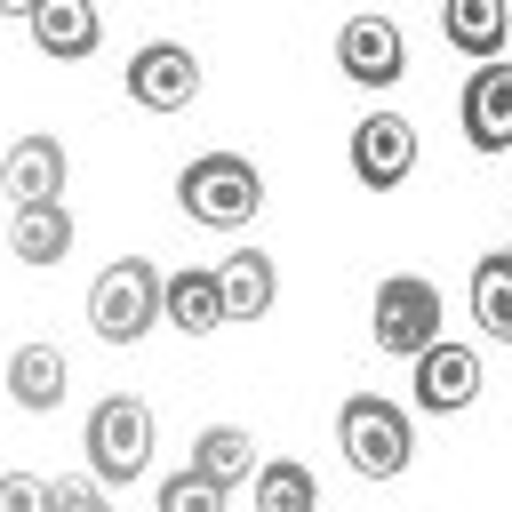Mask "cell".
<instances>
[{
    "label": "cell",
    "mask_w": 512,
    "mask_h": 512,
    "mask_svg": "<svg viewBox=\"0 0 512 512\" xmlns=\"http://www.w3.org/2000/svg\"><path fill=\"white\" fill-rule=\"evenodd\" d=\"M408 168H416V128L400 112H368L352 128V176L368 192H392V184H408Z\"/></svg>",
    "instance_id": "cell-9"
},
{
    "label": "cell",
    "mask_w": 512,
    "mask_h": 512,
    "mask_svg": "<svg viewBox=\"0 0 512 512\" xmlns=\"http://www.w3.org/2000/svg\"><path fill=\"white\" fill-rule=\"evenodd\" d=\"M0 512H48V480H32V472H0Z\"/></svg>",
    "instance_id": "cell-23"
},
{
    "label": "cell",
    "mask_w": 512,
    "mask_h": 512,
    "mask_svg": "<svg viewBox=\"0 0 512 512\" xmlns=\"http://www.w3.org/2000/svg\"><path fill=\"white\" fill-rule=\"evenodd\" d=\"M192 472L208 480V488H240V480H256V440L240 432V424H208L200 440H192Z\"/></svg>",
    "instance_id": "cell-18"
},
{
    "label": "cell",
    "mask_w": 512,
    "mask_h": 512,
    "mask_svg": "<svg viewBox=\"0 0 512 512\" xmlns=\"http://www.w3.org/2000/svg\"><path fill=\"white\" fill-rule=\"evenodd\" d=\"M152 320H160V264L152 256L104 264L96 288H88V328L104 344H136V336H152Z\"/></svg>",
    "instance_id": "cell-4"
},
{
    "label": "cell",
    "mask_w": 512,
    "mask_h": 512,
    "mask_svg": "<svg viewBox=\"0 0 512 512\" xmlns=\"http://www.w3.org/2000/svg\"><path fill=\"white\" fill-rule=\"evenodd\" d=\"M152 472V408L136 392H104L88 408V480L96 488H128Z\"/></svg>",
    "instance_id": "cell-3"
},
{
    "label": "cell",
    "mask_w": 512,
    "mask_h": 512,
    "mask_svg": "<svg viewBox=\"0 0 512 512\" xmlns=\"http://www.w3.org/2000/svg\"><path fill=\"white\" fill-rule=\"evenodd\" d=\"M368 336H376V352L416 360L424 344H440V288L424 272H392L376 288V304H368Z\"/></svg>",
    "instance_id": "cell-5"
},
{
    "label": "cell",
    "mask_w": 512,
    "mask_h": 512,
    "mask_svg": "<svg viewBox=\"0 0 512 512\" xmlns=\"http://www.w3.org/2000/svg\"><path fill=\"white\" fill-rule=\"evenodd\" d=\"M176 208L192 224H208V232H248L256 208H264V176H256L248 152H200L176 176Z\"/></svg>",
    "instance_id": "cell-1"
},
{
    "label": "cell",
    "mask_w": 512,
    "mask_h": 512,
    "mask_svg": "<svg viewBox=\"0 0 512 512\" xmlns=\"http://www.w3.org/2000/svg\"><path fill=\"white\" fill-rule=\"evenodd\" d=\"M64 384H72V368H64L56 344H16V352H8V400H16V408L40 416V408L64 400Z\"/></svg>",
    "instance_id": "cell-17"
},
{
    "label": "cell",
    "mask_w": 512,
    "mask_h": 512,
    "mask_svg": "<svg viewBox=\"0 0 512 512\" xmlns=\"http://www.w3.org/2000/svg\"><path fill=\"white\" fill-rule=\"evenodd\" d=\"M472 320H480L496 344H512V264H504V248L472 264Z\"/></svg>",
    "instance_id": "cell-20"
},
{
    "label": "cell",
    "mask_w": 512,
    "mask_h": 512,
    "mask_svg": "<svg viewBox=\"0 0 512 512\" xmlns=\"http://www.w3.org/2000/svg\"><path fill=\"white\" fill-rule=\"evenodd\" d=\"M504 264H512V240H504Z\"/></svg>",
    "instance_id": "cell-24"
},
{
    "label": "cell",
    "mask_w": 512,
    "mask_h": 512,
    "mask_svg": "<svg viewBox=\"0 0 512 512\" xmlns=\"http://www.w3.org/2000/svg\"><path fill=\"white\" fill-rule=\"evenodd\" d=\"M160 512H224V488H208V480L184 464V472L160 480Z\"/></svg>",
    "instance_id": "cell-21"
},
{
    "label": "cell",
    "mask_w": 512,
    "mask_h": 512,
    "mask_svg": "<svg viewBox=\"0 0 512 512\" xmlns=\"http://www.w3.org/2000/svg\"><path fill=\"white\" fill-rule=\"evenodd\" d=\"M408 368H416V408H424V416H456V408H472V400H480V352H472V344H456V336L424 344Z\"/></svg>",
    "instance_id": "cell-8"
},
{
    "label": "cell",
    "mask_w": 512,
    "mask_h": 512,
    "mask_svg": "<svg viewBox=\"0 0 512 512\" xmlns=\"http://www.w3.org/2000/svg\"><path fill=\"white\" fill-rule=\"evenodd\" d=\"M456 120L472 152H512V64H480L456 96Z\"/></svg>",
    "instance_id": "cell-11"
},
{
    "label": "cell",
    "mask_w": 512,
    "mask_h": 512,
    "mask_svg": "<svg viewBox=\"0 0 512 512\" xmlns=\"http://www.w3.org/2000/svg\"><path fill=\"white\" fill-rule=\"evenodd\" d=\"M64 184H72V160H64L56 136H16V144H8L0 192H8L16 208H48V200H64Z\"/></svg>",
    "instance_id": "cell-10"
},
{
    "label": "cell",
    "mask_w": 512,
    "mask_h": 512,
    "mask_svg": "<svg viewBox=\"0 0 512 512\" xmlns=\"http://www.w3.org/2000/svg\"><path fill=\"white\" fill-rule=\"evenodd\" d=\"M336 440H344V456H352L360 480H400V472L416 464V424H408V408H392L384 392H352V400L336 408Z\"/></svg>",
    "instance_id": "cell-2"
},
{
    "label": "cell",
    "mask_w": 512,
    "mask_h": 512,
    "mask_svg": "<svg viewBox=\"0 0 512 512\" xmlns=\"http://www.w3.org/2000/svg\"><path fill=\"white\" fill-rule=\"evenodd\" d=\"M336 64H344V80H360V88H392V80L408 72V40H400L392 16L360 8V16H344V32H336Z\"/></svg>",
    "instance_id": "cell-6"
},
{
    "label": "cell",
    "mask_w": 512,
    "mask_h": 512,
    "mask_svg": "<svg viewBox=\"0 0 512 512\" xmlns=\"http://www.w3.org/2000/svg\"><path fill=\"white\" fill-rule=\"evenodd\" d=\"M128 96H136L144 112H184V104L200 96V56H192L184 40H144V48L128 56Z\"/></svg>",
    "instance_id": "cell-7"
},
{
    "label": "cell",
    "mask_w": 512,
    "mask_h": 512,
    "mask_svg": "<svg viewBox=\"0 0 512 512\" xmlns=\"http://www.w3.org/2000/svg\"><path fill=\"white\" fill-rule=\"evenodd\" d=\"M160 320H168V328H184V336H208V328H224V304H216V272H208V264L160 272Z\"/></svg>",
    "instance_id": "cell-15"
},
{
    "label": "cell",
    "mask_w": 512,
    "mask_h": 512,
    "mask_svg": "<svg viewBox=\"0 0 512 512\" xmlns=\"http://www.w3.org/2000/svg\"><path fill=\"white\" fill-rule=\"evenodd\" d=\"M440 32H448V48H464V56H480V64H504L512 8H504V0H448V8H440Z\"/></svg>",
    "instance_id": "cell-14"
},
{
    "label": "cell",
    "mask_w": 512,
    "mask_h": 512,
    "mask_svg": "<svg viewBox=\"0 0 512 512\" xmlns=\"http://www.w3.org/2000/svg\"><path fill=\"white\" fill-rule=\"evenodd\" d=\"M48 512H112V504H104L96 480H72L64 472V480H48Z\"/></svg>",
    "instance_id": "cell-22"
},
{
    "label": "cell",
    "mask_w": 512,
    "mask_h": 512,
    "mask_svg": "<svg viewBox=\"0 0 512 512\" xmlns=\"http://www.w3.org/2000/svg\"><path fill=\"white\" fill-rule=\"evenodd\" d=\"M8 248H16V264H64L72 256V200L16 208L8 216Z\"/></svg>",
    "instance_id": "cell-16"
},
{
    "label": "cell",
    "mask_w": 512,
    "mask_h": 512,
    "mask_svg": "<svg viewBox=\"0 0 512 512\" xmlns=\"http://www.w3.org/2000/svg\"><path fill=\"white\" fill-rule=\"evenodd\" d=\"M24 24L40 40V56H56V64H80L104 48V8H88V0H32Z\"/></svg>",
    "instance_id": "cell-12"
},
{
    "label": "cell",
    "mask_w": 512,
    "mask_h": 512,
    "mask_svg": "<svg viewBox=\"0 0 512 512\" xmlns=\"http://www.w3.org/2000/svg\"><path fill=\"white\" fill-rule=\"evenodd\" d=\"M208 272H216V304H224V320H264L272 296H280V272H272L264 248H232V256L208 264Z\"/></svg>",
    "instance_id": "cell-13"
},
{
    "label": "cell",
    "mask_w": 512,
    "mask_h": 512,
    "mask_svg": "<svg viewBox=\"0 0 512 512\" xmlns=\"http://www.w3.org/2000/svg\"><path fill=\"white\" fill-rule=\"evenodd\" d=\"M248 496H256V512H320V480H312V464H296V456H256Z\"/></svg>",
    "instance_id": "cell-19"
}]
</instances>
